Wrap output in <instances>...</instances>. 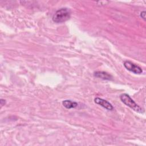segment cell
<instances>
[{"instance_id":"cell-1","label":"cell","mask_w":146,"mask_h":146,"mask_svg":"<svg viewBox=\"0 0 146 146\" xmlns=\"http://www.w3.org/2000/svg\"><path fill=\"white\" fill-rule=\"evenodd\" d=\"M71 17V11L67 8H61L54 13L52 16V21L57 23H63L68 21Z\"/></svg>"},{"instance_id":"cell-2","label":"cell","mask_w":146,"mask_h":146,"mask_svg":"<svg viewBox=\"0 0 146 146\" xmlns=\"http://www.w3.org/2000/svg\"><path fill=\"white\" fill-rule=\"evenodd\" d=\"M120 99L125 105L129 107L133 111L141 113L144 112V110L140 107L137 103H136L127 94H121L120 96Z\"/></svg>"},{"instance_id":"cell-3","label":"cell","mask_w":146,"mask_h":146,"mask_svg":"<svg viewBox=\"0 0 146 146\" xmlns=\"http://www.w3.org/2000/svg\"><path fill=\"white\" fill-rule=\"evenodd\" d=\"M123 64L127 70L135 74H141L143 72V70L140 67L130 61H125Z\"/></svg>"},{"instance_id":"cell-4","label":"cell","mask_w":146,"mask_h":146,"mask_svg":"<svg viewBox=\"0 0 146 146\" xmlns=\"http://www.w3.org/2000/svg\"><path fill=\"white\" fill-rule=\"evenodd\" d=\"M94 102L96 104L103 107V108H106L108 111H112L113 109L112 105L110 102L102 98H96L94 99Z\"/></svg>"},{"instance_id":"cell-5","label":"cell","mask_w":146,"mask_h":146,"mask_svg":"<svg viewBox=\"0 0 146 146\" xmlns=\"http://www.w3.org/2000/svg\"><path fill=\"white\" fill-rule=\"evenodd\" d=\"M94 76L96 78H100L103 80H112V76L110 74L104 71H96L94 73Z\"/></svg>"},{"instance_id":"cell-6","label":"cell","mask_w":146,"mask_h":146,"mask_svg":"<svg viewBox=\"0 0 146 146\" xmlns=\"http://www.w3.org/2000/svg\"><path fill=\"white\" fill-rule=\"evenodd\" d=\"M63 106L67 109H71L75 108L78 107V103L72 101L71 100H64L62 102Z\"/></svg>"},{"instance_id":"cell-7","label":"cell","mask_w":146,"mask_h":146,"mask_svg":"<svg viewBox=\"0 0 146 146\" xmlns=\"http://www.w3.org/2000/svg\"><path fill=\"white\" fill-rule=\"evenodd\" d=\"M140 17H141V18H143L144 20H145V11H143L141 12V13H140Z\"/></svg>"},{"instance_id":"cell-8","label":"cell","mask_w":146,"mask_h":146,"mask_svg":"<svg viewBox=\"0 0 146 146\" xmlns=\"http://www.w3.org/2000/svg\"><path fill=\"white\" fill-rule=\"evenodd\" d=\"M5 100L2 99L1 100V105L2 106L5 105Z\"/></svg>"}]
</instances>
